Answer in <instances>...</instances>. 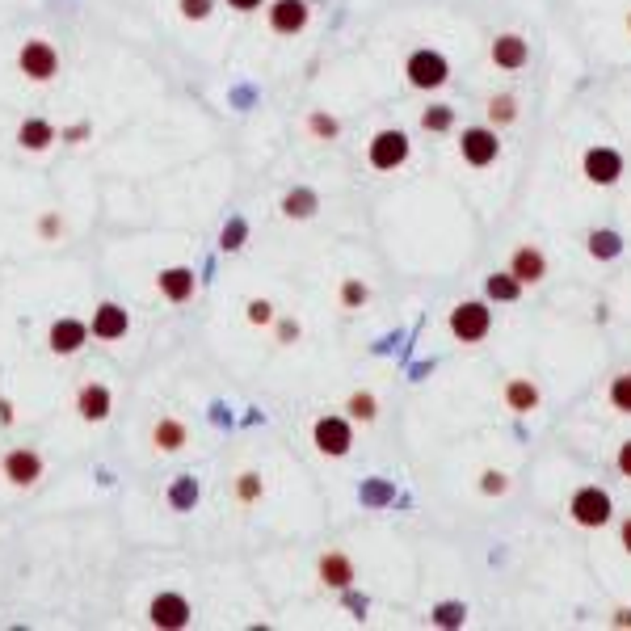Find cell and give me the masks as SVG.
Listing matches in <instances>:
<instances>
[{
    "mask_svg": "<svg viewBox=\"0 0 631 631\" xmlns=\"http://www.w3.org/2000/svg\"><path fill=\"white\" fill-rule=\"evenodd\" d=\"M510 274L522 282V287H539L547 278V257L535 249V244H518L514 257H510Z\"/></svg>",
    "mask_w": 631,
    "mask_h": 631,
    "instance_id": "obj_18",
    "label": "cell"
},
{
    "mask_svg": "<svg viewBox=\"0 0 631 631\" xmlns=\"http://www.w3.org/2000/svg\"><path fill=\"white\" fill-rule=\"evenodd\" d=\"M266 0H228V9H236V13H257Z\"/></svg>",
    "mask_w": 631,
    "mask_h": 631,
    "instance_id": "obj_42",
    "label": "cell"
},
{
    "mask_svg": "<svg viewBox=\"0 0 631 631\" xmlns=\"http://www.w3.org/2000/svg\"><path fill=\"white\" fill-rule=\"evenodd\" d=\"M308 135L320 139V144H329V139L341 135V122H337L333 114H324V110H312V114H308Z\"/></svg>",
    "mask_w": 631,
    "mask_h": 631,
    "instance_id": "obj_30",
    "label": "cell"
},
{
    "mask_svg": "<svg viewBox=\"0 0 631 631\" xmlns=\"http://www.w3.org/2000/svg\"><path fill=\"white\" fill-rule=\"evenodd\" d=\"M627 30H631V13H627Z\"/></svg>",
    "mask_w": 631,
    "mask_h": 631,
    "instance_id": "obj_46",
    "label": "cell"
},
{
    "mask_svg": "<svg viewBox=\"0 0 631 631\" xmlns=\"http://www.w3.org/2000/svg\"><path fill=\"white\" fill-rule=\"evenodd\" d=\"M190 602L181 598V594H173V589H165V594H156L152 602H148V623L156 627V631H181V627H190Z\"/></svg>",
    "mask_w": 631,
    "mask_h": 631,
    "instance_id": "obj_10",
    "label": "cell"
},
{
    "mask_svg": "<svg viewBox=\"0 0 631 631\" xmlns=\"http://www.w3.org/2000/svg\"><path fill=\"white\" fill-rule=\"evenodd\" d=\"M459 156H463V165H472V169L497 165V156H501L497 127H467L459 135Z\"/></svg>",
    "mask_w": 631,
    "mask_h": 631,
    "instance_id": "obj_7",
    "label": "cell"
},
{
    "mask_svg": "<svg viewBox=\"0 0 631 631\" xmlns=\"http://www.w3.org/2000/svg\"><path fill=\"white\" fill-rule=\"evenodd\" d=\"M244 240H249V223H244V219H228V223H223V236H219V249L223 253H240Z\"/></svg>",
    "mask_w": 631,
    "mask_h": 631,
    "instance_id": "obj_31",
    "label": "cell"
},
{
    "mask_svg": "<svg viewBox=\"0 0 631 631\" xmlns=\"http://www.w3.org/2000/svg\"><path fill=\"white\" fill-rule=\"evenodd\" d=\"M581 173L589 186H615V181L623 177V152L615 148H589L581 156Z\"/></svg>",
    "mask_w": 631,
    "mask_h": 631,
    "instance_id": "obj_11",
    "label": "cell"
},
{
    "mask_svg": "<svg viewBox=\"0 0 631 631\" xmlns=\"http://www.w3.org/2000/svg\"><path fill=\"white\" fill-rule=\"evenodd\" d=\"M274 333H278V345H295L299 341V324L295 320H274Z\"/></svg>",
    "mask_w": 631,
    "mask_h": 631,
    "instance_id": "obj_38",
    "label": "cell"
},
{
    "mask_svg": "<svg viewBox=\"0 0 631 631\" xmlns=\"http://www.w3.org/2000/svg\"><path fill=\"white\" fill-rule=\"evenodd\" d=\"M404 76H409V85L417 93H434V89H442L446 80H451V64H446L442 51L417 47L409 59H404Z\"/></svg>",
    "mask_w": 631,
    "mask_h": 631,
    "instance_id": "obj_3",
    "label": "cell"
},
{
    "mask_svg": "<svg viewBox=\"0 0 631 631\" xmlns=\"http://www.w3.org/2000/svg\"><path fill=\"white\" fill-rule=\"evenodd\" d=\"M455 127V110L451 106H425L421 110V131H430V135H442V131H451Z\"/></svg>",
    "mask_w": 631,
    "mask_h": 631,
    "instance_id": "obj_28",
    "label": "cell"
},
{
    "mask_svg": "<svg viewBox=\"0 0 631 631\" xmlns=\"http://www.w3.org/2000/svg\"><path fill=\"white\" fill-rule=\"evenodd\" d=\"M480 493H484V497H505V493H510V476L497 472V467H484V476H480Z\"/></svg>",
    "mask_w": 631,
    "mask_h": 631,
    "instance_id": "obj_34",
    "label": "cell"
},
{
    "mask_svg": "<svg viewBox=\"0 0 631 631\" xmlns=\"http://www.w3.org/2000/svg\"><path fill=\"white\" fill-rule=\"evenodd\" d=\"M186 442H190V430H186V421H181V417H156L152 421V446L160 455L186 451Z\"/></svg>",
    "mask_w": 631,
    "mask_h": 631,
    "instance_id": "obj_19",
    "label": "cell"
},
{
    "mask_svg": "<svg viewBox=\"0 0 631 631\" xmlns=\"http://www.w3.org/2000/svg\"><path fill=\"white\" fill-rule=\"evenodd\" d=\"M274 320H278V312H274L270 299H249V324L253 329H270Z\"/></svg>",
    "mask_w": 631,
    "mask_h": 631,
    "instance_id": "obj_35",
    "label": "cell"
},
{
    "mask_svg": "<svg viewBox=\"0 0 631 631\" xmlns=\"http://www.w3.org/2000/svg\"><path fill=\"white\" fill-rule=\"evenodd\" d=\"M345 413H350L354 421H375L379 417V400L366 388H358V392H350V400H345Z\"/></svg>",
    "mask_w": 631,
    "mask_h": 631,
    "instance_id": "obj_29",
    "label": "cell"
},
{
    "mask_svg": "<svg viewBox=\"0 0 631 631\" xmlns=\"http://www.w3.org/2000/svg\"><path fill=\"white\" fill-rule=\"evenodd\" d=\"M198 497H202V484H198L194 476H177V480L169 484V493H165V501H169L173 514H190L194 505H198Z\"/></svg>",
    "mask_w": 631,
    "mask_h": 631,
    "instance_id": "obj_23",
    "label": "cell"
},
{
    "mask_svg": "<svg viewBox=\"0 0 631 631\" xmlns=\"http://www.w3.org/2000/svg\"><path fill=\"white\" fill-rule=\"evenodd\" d=\"M312 22V9H308V0H270V30L278 38H295L303 34Z\"/></svg>",
    "mask_w": 631,
    "mask_h": 631,
    "instance_id": "obj_12",
    "label": "cell"
},
{
    "mask_svg": "<svg viewBox=\"0 0 631 631\" xmlns=\"http://www.w3.org/2000/svg\"><path fill=\"white\" fill-rule=\"evenodd\" d=\"M619 543H623V552L631 556V518H623V522H619Z\"/></svg>",
    "mask_w": 631,
    "mask_h": 631,
    "instance_id": "obj_43",
    "label": "cell"
},
{
    "mask_svg": "<svg viewBox=\"0 0 631 631\" xmlns=\"http://www.w3.org/2000/svg\"><path fill=\"white\" fill-rule=\"evenodd\" d=\"M43 472H47V463L34 446H13V451L0 459V476H5L13 488H34L43 480Z\"/></svg>",
    "mask_w": 631,
    "mask_h": 631,
    "instance_id": "obj_8",
    "label": "cell"
},
{
    "mask_svg": "<svg viewBox=\"0 0 631 631\" xmlns=\"http://www.w3.org/2000/svg\"><path fill=\"white\" fill-rule=\"evenodd\" d=\"M232 497H236V505H253L261 497V476L257 472H240L236 484H232Z\"/></svg>",
    "mask_w": 631,
    "mask_h": 631,
    "instance_id": "obj_33",
    "label": "cell"
},
{
    "mask_svg": "<svg viewBox=\"0 0 631 631\" xmlns=\"http://www.w3.org/2000/svg\"><path fill=\"white\" fill-rule=\"evenodd\" d=\"M568 518H573L581 531H602V526L615 518V501H610L606 488L585 484V488H577V493L568 497Z\"/></svg>",
    "mask_w": 631,
    "mask_h": 631,
    "instance_id": "obj_2",
    "label": "cell"
},
{
    "mask_svg": "<svg viewBox=\"0 0 631 631\" xmlns=\"http://www.w3.org/2000/svg\"><path fill=\"white\" fill-rule=\"evenodd\" d=\"M488 59H493V68H501V72H518V68H526V59H531V47H526L522 34H497L493 47H488Z\"/></svg>",
    "mask_w": 631,
    "mask_h": 631,
    "instance_id": "obj_17",
    "label": "cell"
},
{
    "mask_svg": "<svg viewBox=\"0 0 631 631\" xmlns=\"http://www.w3.org/2000/svg\"><path fill=\"white\" fill-rule=\"evenodd\" d=\"M89 345V320H76V316H59L51 320V329H47V350L55 358H72L80 354Z\"/></svg>",
    "mask_w": 631,
    "mask_h": 631,
    "instance_id": "obj_9",
    "label": "cell"
},
{
    "mask_svg": "<svg viewBox=\"0 0 631 631\" xmlns=\"http://www.w3.org/2000/svg\"><path fill=\"white\" fill-rule=\"evenodd\" d=\"M606 400H610V409H615V413L631 417V371H619L615 379H610Z\"/></svg>",
    "mask_w": 631,
    "mask_h": 631,
    "instance_id": "obj_27",
    "label": "cell"
},
{
    "mask_svg": "<svg viewBox=\"0 0 631 631\" xmlns=\"http://www.w3.org/2000/svg\"><path fill=\"white\" fill-rule=\"evenodd\" d=\"M0 425H13V404L0 396Z\"/></svg>",
    "mask_w": 631,
    "mask_h": 631,
    "instance_id": "obj_44",
    "label": "cell"
},
{
    "mask_svg": "<svg viewBox=\"0 0 631 631\" xmlns=\"http://www.w3.org/2000/svg\"><path fill=\"white\" fill-rule=\"evenodd\" d=\"M615 623H619V627H631V610H627V606L615 610Z\"/></svg>",
    "mask_w": 631,
    "mask_h": 631,
    "instance_id": "obj_45",
    "label": "cell"
},
{
    "mask_svg": "<svg viewBox=\"0 0 631 631\" xmlns=\"http://www.w3.org/2000/svg\"><path fill=\"white\" fill-rule=\"evenodd\" d=\"M89 135H93L89 122H76V127H68V131H64V144H85Z\"/></svg>",
    "mask_w": 631,
    "mask_h": 631,
    "instance_id": "obj_41",
    "label": "cell"
},
{
    "mask_svg": "<svg viewBox=\"0 0 631 631\" xmlns=\"http://www.w3.org/2000/svg\"><path fill=\"white\" fill-rule=\"evenodd\" d=\"M522 282L510 274V270H497V274H488L484 278V295H488V303H518L522 299Z\"/></svg>",
    "mask_w": 631,
    "mask_h": 631,
    "instance_id": "obj_22",
    "label": "cell"
},
{
    "mask_svg": "<svg viewBox=\"0 0 631 631\" xmlns=\"http://www.w3.org/2000/svg\"><path fill=\"white\" fill-rule=\"evenodd\" d=\"M413 144H409V135L396 131V127H383L371 135V144H366V165H371L375 173H396L404 160H409Z\"/></svg>",
    "mask_w": 631,
    "mask_h": 631,
    "instance_id": "obj_4",
    "label": "cell"
},
{
    "mask_svg": "<svg viewBox=\"0 0 631 631\" xmlns=\"http://www.w3.org/2000/svg\"><path fill=\"white\" fill-rule=\"evenodd\" d=\"M131 333V312L122 303H97L93 320H89V337L97 341H122Z\"/></svg>",
    "mask_w": 631,
    "mask_h": 631,
    "instance_id": "obj_13",
    "label": "cell"
},
{
    "mask_svg": "<svg viewBox=\"0 0 631 631\" xmlns=\"http://www.w3.org/2000/svg\"><path fill=\"white\" fill-rule=\"evenodd\" d=\"M539 388H535V383L531 379H510V383H505V409H510V413H518V417H526V413H535L539 409Z\"/></svg>",
    "mask_w": 631,
    "mask_h": 631,
    "instance_id": "obj_21",
    "label": "cell"
},
{
    "mask_svg": "<svg viewBox=\"0 0 631 631\" xmlns=\"http://www.w3.org/2000/svg\"><path fill=\"white\" fill-rule=\"evenodd\" d=\"M76 413L80 421H89V425H101L110 413H114V396L106 383H85V388L76 392Z\"/></svg>",
    "mask_w": 631,
    "mask_h": 631,
    "instance_id": "obj_16",
    "label": "cell"
},
{
    "mask_svg": "<svg viewBox=\"0 0 631 631\" xmlns=\"http://www.w3.org/2000/svg\"><path fill=\"white\" fill-rule=\"evenodd\" d=\"M59 232H64V223H59V215H55V211H47L43 219H38V236H47V240H55Z\"/></svg>",
    "mask_w": 631,
    "mask_h": 631,
    "instance_id": "obj_39",
    "label": "cell"
},
{
    "mask_svg": "<svg viewBox=\"0 0 631 631\" xmlns=\"http://www.w3.org/2000/svg\"><path fill=\"white\" fill-rule=\"evenodd\" d=\"M177 13L186 17V22H207L215 13V0H177Z\"/></svg>",
    "mask_w": 631,
    "mask_h": 631,
    "instance_id": "obj_36",
    "label": "cell"
},
{
    "mask_svg": "<svg viewBox=\"0 0 631 631\" xmlns=\"http://www.w3.org/2000/svg\"><path fill=\"white\" fill-rule=\"evenodd\" d=\"M312 446H316L324 459H345V455H350V446H354V425H350V417H341V413L320 417V421L312 425Z\"/></svg>",
    "mask_w": 631,
    "mask_h": 631,
    "instance_id": "obj_6",
    "label": "cell"
},
{
    "mask_svg": "<svg viewBox=\"0 0 631 631\" xmlns=\"http://www.w3.org/2000/svg\"><path fill=\"white\" fill-rule=\"evenodd\" d=\"M514 122H518V97L514 93L488 97V127H514Z\"/></svg>",
    "mask_w": 631,
    "mask_h": 631,
    "instance_id": "obj_26",
    "label": "cell"
},
{
    "mask_svg": "<svg viewBox=\"0 0 631 631\" xmlns=\"http://www.w3.org/2000/svg\"><path fill=\"white\" fill-rule=\"evenodd\" d=\"M55 139H59V131L47 118H22V127H17V148H26V152H51Z\"/></svg>",
    "mask_w": 631,
    "mask_h": 631,
    "instance_id": "obj_20",
    "label": "cell"
},
{
    "mask_svg": "<svg viewBox=\"0 0 631 631\" xmlns=\"http://www.w3.org/2000/svg\"><path fill=\"white\" fill-rule=\"evenodd\" d=\"M434 623L459 627V623H463V606H455V602H451V606H438V610H434Z\"/></svg>",
    "mask_w": 631,
    "mask_h": 631,
    "instance_id": "obj_37",
    "label": "cell"
},
{
    "mask_svg": "<svg viewBox=\"0 0 631 631\" xmlns=\"http://www.w3.org/2000/svg\"><path fill=\"white\" fill-rule=\"evenodd\" d=\"M17 68H22V76L34 80V85H51L59 76V51L47 43V38H26L22 51H17Z\"/></svg>",
    "mask_w": 631,
    "mask_h": 631,
    "instance_id": "obj_5",
    "label": "cell"
},
{
    "mask_svg": "<svg viewBox=\"0 0 631 631\" xmlns=\"http://www.w3.org/2000/svg\"><path fill=\"white\" fill-rule=\"evenodd\" d=\"M337 299H341V308H345V312H358L362 303L371 299V287H366V282H358V278H345V282H341V295H337Z\"/></svg>",
    "mask_w": 631,
    "mask_h": 631,
    "instance_id": "obj_32",
    "label": "cell"
},
{
    "mask_svg": "<svg viewBox=\"0 0 631 631\" xmlns=\"http://www.w3.org/2000/svg\"><path fill=\"white\" fill-rule=\"evenodd\" d=\"M446 329L459 345H480L488 333H493V312H488V299H463L446 316Z\"/></svg>",
    "mask_w": 631,
    "mask_h": 631,
    "instance_id": "obj_1",
    "label": "cell"
},
{
    "mask_svg": "<svg viewBox=\"0 0 631 631\" xmlns=\"http://www.w3.org/2000/svg\"><path fill=\"white\" fill-rule=\"evenodd\" d=\"M585 244H589V257H594V261H615L623 253V236L610 232V228H594Z\"/></svg>",
    "mask_w": 631,
    "mask_h": 631,
    "instance_id": "obj_25",
    "label": "cell"
},
{
    "mask_svg": "<svg viewBox=\"0 0 631 631\" xmlns=\"http://www.w3.org/2000/svg\"><path fill=\"white\" fill-rule=\"evenodd\" d=\"M198 291V274L190 266H165L156 274V295L169 303H190Z\"/></svg>",
    "mask_w": 631,
    "mask_h": 631,
    "instance_id": "obj_15",
    "label": "cell"
},
{
    "mask_svg": "<svg viewBox=\"0 0 631 631\" xmlns=\"http://www.w3.org/2000/svg\"><path fill=\"white\" fill-rule=\"evenodd\" d=\"M615 467H619V476L631 480V438L619 446V455H615Z\"/></svg>",
    "mask_w": 631,
    "mask_h": 631,
    "instance_id": "obj_40",
    "label": "cell"
},
{
    "mask_svg": "<svg viewBox=\"0 0 631 631\" xmlns=\"http://www.w3.org/2000/svg\"><path fill=\"white\" fill-rule=\"evenodd\" d=\"M316 577H320V585L324 589H337V594H345V589H354V581H358V568H354V560L345 556V552H324L320 560H316Z\"/></svg>",
    "mask_w": 631,
    "mask_h": 631,
    "instance_id": "obj_14",
    "label": "cell"
},
{
    "mask_svg": "<svg viewBox=\"0 0 631 631\" xmlns=\"http://www.w3.org/2000/svg\"><path fill=\"white\" fill-rule=\"evenodd\" d=\"M320 211V194L312 186H295L287 190V198H282V215L287 219H312Z\"/></svg>",
    "mask_w": 631,
    "mask_h": 631,
    "instance_id": "obj_24",
    "label": "cell"
}]
</instances>
